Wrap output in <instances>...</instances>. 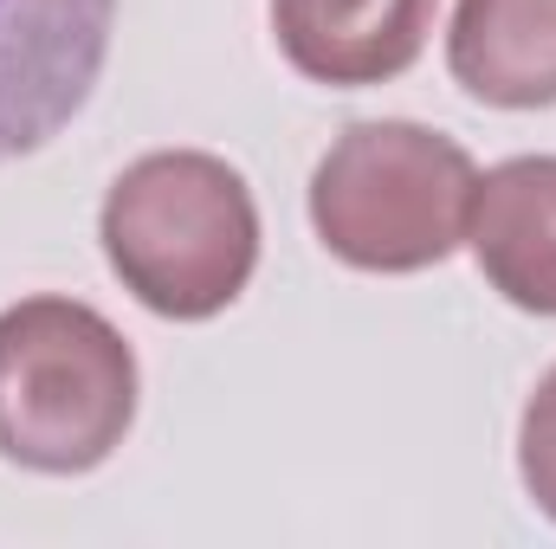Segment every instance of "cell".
Returning a JSON list of instances; mask_svg holds the SVG:
<instances>
[{"label": "cell", "mask_w": 556, "mask_h": 549, "mask_svg": "<svg viewBox=\"0 0 556 549\" xmlns=\"http://www.w3.org/2000/svg\"><path fill=\"white\" fill-rule=\"evenodd\" d=\"M98 246L149 317L207 323L260 272V201L214 149H149L104 188Z\"/></svg>", "instance_id": "1"}, {"label": "cell", "mask_w": 556, "mask_h": 549, "mask_svg": "<svg viewBox=\"0 0 556 549\" xmlns=\"http://www.w3.org/2000/svg\"><path fill=\"white\" fill-rule=\"evenodd\" d=\"M466 246L511 310L556 317V155H511L479 175Z\"/></svg>", "instance_id": "6"}, {"label": "cell", "mask_w": 556, "mask_h": 549, "mask_svg": "<svg viewBox=\"0 0 556 549\" xmlns=\"http://www.w3.org/2000/svg\"><path fill=\"white\" fill-rule=\"evenodd\" d=\"M479 162L453 137L408 124V117H369L350 124L311 168V233L317 246L376 278H408L446 266L466 246Z\"/></svg>", "instance_id": "3"}, {"label": "cell", "mask_w": 556, "mask_h": 549, "mask_svg": "<svg viewBox=\"0 0 556 549\" xmlns=\"http://www.w3.org/2000/svg\"><path fill=\"white\" fill-rule=\"evenodd\" d=\"M117 0H0V162L39 155L91 104Z\"/></svg>", "instance_id": "4"}, {"label": "cell", "mask_w": 556, "mask_h": 549, "mask_svg": "<svg viewBox=\"0 0 556 549\" xmlns=\"http://www.w3.org/2000/svg\"><path fill=\"white\" fill-rule=\"evenodd\" d=\"M518 478H525L531 505L556 524V362L538 375L525 420H518Z\"/></svg>", "instance_id": "8"}, {"label": "cell", "mask_w": 556, "mask_h": 549, "mask_svg": "<svg viewBox=\"0 0 556 549\" xmlns=\"http://www.w3.org/2000/svg\"><path fill=\"white\" fill-rule=\"evenodd\" d=\"M142 369L130 336L85 297L0 310V459L39 478L98 472L137 426Z\"/></svg>", "instance_id": "2"}, {"label": "cell", "mask_w": 556, "mask_h": 549, "mask_svg": "<svg viewBox=\"0 0 556 549\" xmlns=\"http://www.w3.org/2000/svg\"><path fill=\"white\" fill-rule=\"evenodd\" d=\"M440 0H266L285 65L330 91L389 85L427 52Z\"/></svg>", "instance_id": "5"}, {"label": "cell", "mask_w": 556, "mask_h": 549, "mask_svg": "<svg viewBox=\"0 0 556 549\" xmlns=\"http://www.w3.org/2000/svg\"><path fill=\"white\" fill-rule=\"evenodd\" d=\"M446 72L485 111H551L556 0H453Z\"/></svg>", "instance_id": "7"}]
</instances>
